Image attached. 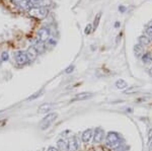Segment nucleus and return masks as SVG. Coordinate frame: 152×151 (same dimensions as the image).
<instances>
[{
	"mask_svg": "<svg viewBox=\"0 0 152 151\" xmlns=\"http://www.w3.org/2000/svg\"><path fill=\"white\" fill-rule=\"evenodd\" d=\"M119 10H121L122 12H124L125 10H126V8H125V7H123V6H121V7H119Z\"/></svg>",
	"mask_w": 152,
	"mask_h": 151,
	"instance_id": "nucleus-26",
	"label": "nucleus"
},
{
	"mask_svg": "<svg viewBox=\"0 0 152 151\" xmlns=\"http://www.w3.org/2000/svg\"><path fill=\"white\" fill-rule=\"evenodd\" d=\"M115 86H116L118 89H120V90H124V89H126L127 87H128V83H127L124 79H118L116 81V83H115Z\"/></svg>",
	"mask_w": 152,
	"mask_h": 151,
	"instance_id": "nucleus-15",
	"label": "nucleus"
},
{
	"mask_svg": "<svg viewBox=\"0 0 152 151\" xmlns=\"http://www.w3.org/2000/svg\"><path fill=\"white\" fill-rule=\"evenodd\" d=\"M105 145L111 149H117L121 145V137L117 132H109L105 137Z\"/></svg>",
	"mask_w": 152,
	"mask_h": 151,
	"instance_id": "nucleus-1",
	"label": "nucleus"
},
{
	"mask_svg": "<svg viewBox=\"0 0 152 151\" xmlns=\"http://www.w3.org/2000/svg\"><path fill=\"white\" fill-rule=\"evenodd\" d=\"M142 61L145 64H149V63H152V55L150 53H145V54L142 55Z\"/></svg>",
	"mask_w": 152,
	"mask_h": 151,
	"instance_id": "nucleus-18",
	"label": "nucleus"
},
{
	"mask_svg": "<svg viewBox=\"0 0 152 151\" xmlns=\"http://www.w3.org/2000/svg\"><path fill=\"white\" fill-rule=\"evenodd\" d=\"M79 149V142L75 135H73L68 141V151H78Z\"/></svg>",
	"mask_w": 152,
	"mask_h": 151,
	"instance_id": "nucleus-7",
	"label": "nucleus"
},
{
	"mask_svg": "<svg viewBox=\"0 0 152 151\" xmlns=\"http://www.w3.org/2000/svg\"><path fill=\"white\" fill-rule=\"evenodd\" d=\"M149 74H150V76H152V68L151 69H149Z\"/></svg>",
	"mask_w": 152,
	"mask_h": 151,
	"instance_id": "nucleus-28",
	"label": "nucleus"
},
{
	"mask_svg": "<svg viewBox=\"0 0 152 151\" xmlns=\"http://www.w3.org/2000/svg\"><path fill=\"white\" fill-rule=\"evenodd\" d=\"M146 35L148 36H152V26H150L149 28H146Z\"/></svg>",
	"mask_w": 152,
	"mask_h": 151,
	"instance_id": "nucleus-23",
	"label": "nucleus"
},
{
	"mask_svg": "<svg viewBox=\"0 0 152 151\" xmlns=\"http://www.w3.org/2000/svg\"><path fill=\"white\" fill-rule=\"evenodd\" d=\"M134 51H135V55L137 56V57H142V55H143V46L140 45V44H137V45H135L134 47Z\"/></svg>",
	"mask_w": 152,
	"mask_h": 151,
	"instance_id": "nucleus-17",
	"label": "nucleus"
},
{
	"mask_svg": "<svg viewBox=\"0 0 152 151\" xmlns=\"http://www.w3.org/2000/svg\"><path fill=\"white\" fill-rule=\"evenodd\" d=\"M0 58H1V60L3 61V62H6V61L9 59L8 53H7V52H3V53L1 54V56H0Z\"/></svg>",
	"mask_w": 152,
	"mask_h": 151,
	"instance_id": "nucleus-20",
	"label": "nucleus"
},
{
	"mask_svg": "<svg viewBox=\"0 0 152 151\" xmlns=\"http://www.w3.org/2000/svg\"><path fill=\"white\" fill-rule=\"evenodd\" d=\"M92 28H94L92 24L88 23L87 26H86V28H85V30H84V34H85V35H89V34L92 31Z\"/></svg>",
	"mask_w": 152,
	"mask_h": 151,
	"instance_id": "nucleus-19",
	"label": "nucleus"
},
{
	"mask_svg": "<svg viewBox=\"0 0 152 151\" xmlns=\"http://www.w3.org/2000/svg\"><path fill=\"white\" fill-rule=\"evenodd\" d=\"M42 92H43V91H39V92H37V93H35V94H34V96H29L28 97V101H33V99H35V98H37V97H38V96H41V94H42Z\"/></svg>",
	"mask_w": 152,
	"mask_h": 151,
	"instance_id": "nucleus-22",
	"label": "nucleus"
},
{
	"mask_svg": "<svg viewBox=\"0 0 152 151\" xmlns=\"http://www.w3.org/2000/svg\"><path fill=\"white\" fill-rule=\"evenodd\" d=\"M139 43H140V45H142V46H147L151 43V38L147 35L141 36L140 38H139Z\"/></svg>",
	"mask_w": 152,
	"mask_h": 151,
	"instance_id": "nucleus-16",
	"label": "nucleus"
},
{
	"mask_svg": "<svg viewBox=\"0 0 152 151\" xmlns=\"http://www.w3.org/2000/svg\"><path fill=\"white\" fill-rule=\"evenodd\" d=\"M94 130L92 129H86L84 132L82 133L81 135V140L83 143H89L90 141L94 139Z\"/></svg>",
	"mask_w": 152,
	"mask_h": 151,
	"instance_id": "nucleus-8",
	"label": "nucleus"
},
{
	"mask_svg": "<svg viewBox=\"0 0 152 151\" xmlns=\"http://www.w3.org/2000/svg\"><path fill=\"white\" fill-rule=\"evenodd\" d=\"M57 148L60 151H68V142L64 139H60L57 141Z\"/></svg>",
	"mask_w": 152,
	"mask_h": 151,
	"instance_id": "nucleus-13",
	"label": "nucleus"
},
{
	"mask_svg": "<svg viewBox=\"0 0 152 151\" xmlns=\"http://www.w3.org/2000/svg\"><path fill=\"white\" fill-rule=\"evenodd\" d=\"M33 47L36 49L37 51H38V53L39 54H41V53H43L44 51H45V49H46V46H45V43H43V42H41V41H37V42L34 44L33 45Z\"/></svg>",
	"mask_w": 152,
	"mask_h": 151,
	"instance_id": "nucleus-14",
	"label": "nucleus"
},
{
	"mask_svg": "<svg viewBox=\"0 0 152 151\" xmlns=\"http://www.w3.org/2000/svg\"><path fill=\"white\" fill-rule=\"evenodd\" d=\"M94 96L91 92H81V93H77L74 97L73 101H86Z\"/></svg>",
	"mask_w": 152,
	"mask_h": 151,
	"instance_id": "nucleus-12",
	"label": "nucleus"
},
{
	"mask_svg": "<svg viewBox=\"0 0 152 151\" xmlns=\"http://www.w3.org/2000/svg\"><path fill=\"white\" fill-rule=\"evenodd\" d=\"M49 13V9L47 7H34L28 9V14L31 16L38 19H43L47 18Z\"/></svg>",
	"mask_w": 152,
	"mask_h": 151,
	"instance_id": "nucleus-3",
	"label": "nucleus"
},
{
	"mask_svg": "<svg viewBox=\"0 0 152 151\" xmlns=\"http://www.w3.org/2000/svg\"><path fill=\"white\" fill-rule=\"evenodd\" d=\"M104 130L100 127H97L96 129L94 130V143H100L102 140H104Z\"/></svg>",
	"mask_w": 152,
	"mask_h": 151,
	"instance_id": "nucleus-6",
	"label": "nucleus"
},
{
	"mask_svg": "<svg viewBox=\"0 0 152 151\" xmlns=\"http://www.w3.org/2000/svg\"><path fill=\"white\" fill-rule=\"evenodd\" d=\"M46 0H26V5L28 8H34V7H45Z\"/></svg>",
	"mask_w": 152,
	"mask_h": 151,
	"instance_id": "nucleus-9",
	"label": "nucleus"
},
{
	"mask_svg": "<svg viewBox=\"0 0 152 151\" xmlns=\"http://www.w3.org/2000/svg\"><path fill=\"white\" fill-rule=\"evenodd\" d=\"M47 151H59V149L57 147H55V146H49Z\"/></svg>",
	"mask_w": 152,
	"mask_h": 151,
	"instance_id": "nucleus-24",
	"label": "nucleus"
},
{
	"mask_svg": "<svg viewBox=\"0 0 152 151\" xmlns=\"http://www.w3.org/2000/svg\"><path fill=\"white\" fill-rule=\"evenodd\" d=\"M57 117H58L57 113H49V114H47V115L43 118V120L40 122V124H39V127H40L41 130H46V129H48L54 123V122L56 121Z\"/></svg>",
	"mask_w": 152,
	"mask_h": 151,
	"instance_id": "nucleus-2",
	"label": "nucleus"
},
{
	"mask_svg": "<svg viewBox=\"0 0 152 151\" xmlns=\"http://www.w3.org/2000/svg\"><path fill=\"white\" fill-rule=\"evenodd\" d=\"M73 69H74V66H69L67 68V69H66V73H70V72H72L73 71Z\"/></svg>",
	"mask_w": 152,
	"mask_h": 151,
	"instance_id": "nucleus-25",
	"label": "nucleus"
},
{
	"mask_svg": "<svg viewBox=\"0 0 152 151\" xmlns=\"http://www.w3.org/2000/svg\"><path fill=\"white\" fill-rule=\"evenodd\" d=\"M151 26H152V24H151Z\"/></svg>",
	"mask_w": 152,
	"mask_h": 151,
	"instance_id": "nucleus-29",
	"label": "nucleus"
},
{
	"mask_svg": "<svg viewBox=\"0 0 152 151\" xmlns=\"http://www.w3.org/2000/svg\"><path fill=\"white\" fill-rule=\"evenodd\" d=\"M100 18H102V13L99 12V13L96 15V18H95V19H94V28H97V26H99Z\"/></svg>",
	"mask_w": 152,
	"mask_h": 151,
	"instance_id": "nucleus-21",
	"label": "nucleus"
},
{
	"mask_svg": "<svg viewBox=\"0 0 152 151\" xmlns=\"http://www.w3.org/2000/svg\"><path fill=\"white\" fill-rule=\"evenodd\" d=\"M14 59L18 65H26L28 63V59L26 57V53L24 51H18L14 53Z\"/></svg>",
	"mask_w": 152,
	"mask_h": 151,
	"instance_id": "nucleus-5",
	"label": "nucleus"
},
{
	"mask_svg": "<svg viewBox=\"0 0 152 151\" xmlns=\"http://www.w3.org/2000/svg\"><path fill=\"white\" fill-rule=\"evenodd\" d=\"M53 109V104L51 103H46V104H43L39 107L38 109V112L40 114H49L50 111H52Z\"/></svg>",
	"mask_w": 152,
	"mask_h": 151,
	"instance_id": "nucleus-11",
	"label": "nucleus"
},
{
	"mask_svg": "<svg viewBox=\"0 0 152 151\" xmlns=\"http://www.w3.org/2000/svg\"><path fill=\"white\" fill-rule=\"evenodd\" d=\"M149 151H152V142H151L150 146H149Z\"/></svg>",
	"mask_w": 152,
	"mask_h": 151,
	"instance_id": "nucleus-27",
	"label": "nucleus"
},
{
	"mask_svg": "<svg viewBox=\"0 0 152 151\" xmlns=\"http://www.w3.org/2000/svg\"><path fill=\"white\" fill-rule=\"evenodd\" d=\"M26 57H28V62H34L39 55L38 51H37L33 46H31V47L26 51Z\"/></svg>",
	"mask_w": 152,
	"mask_h": 151,
	"instance_id": "nucleus-10",
	"label": "nucleus"
},
{
	"mask_svg": "<svg viewBox=\"0 0 152 151\" xmlns=\"http://www.w3.org/2000/svg\"><path fill=\"white\" fill-rule=\"evenodd\" d=\"M50 36H51V31L49 28H42L38 31V40L43 43L48 42L49 39H50Z\"/></svg>",
	"mask_w": 152,
	"mask_h": 151,
	"instance_id": "nucleus-4",
	"label": "nucleus"
}]
</instances>
